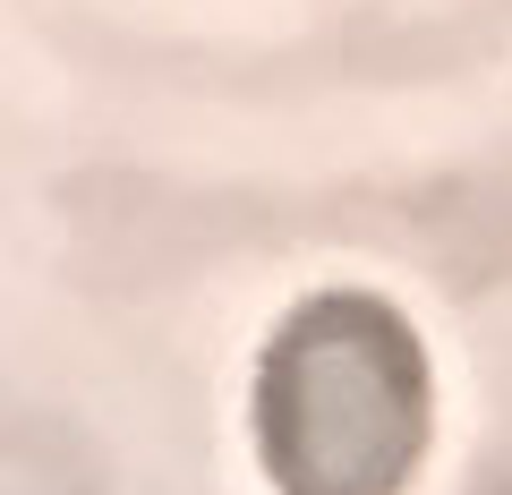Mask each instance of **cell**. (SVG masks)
Segmentation results:
<instances>
[{
    "label": "cell",
    "mask_w": 512,
    "mask_h": 495,
    "mask_svg": "<svg viewBox=\"0 0 512 495\" xmlns=\"http://www.w3.org/2000/svg\"><path fill=\"white\" fill-rule=\"evenodd\" d=\"M436 444V367L384 291H308L256 359V461L274 495H410Z\"/></svg>",
    "instance_id": "cell-1"
}]
</instances>
